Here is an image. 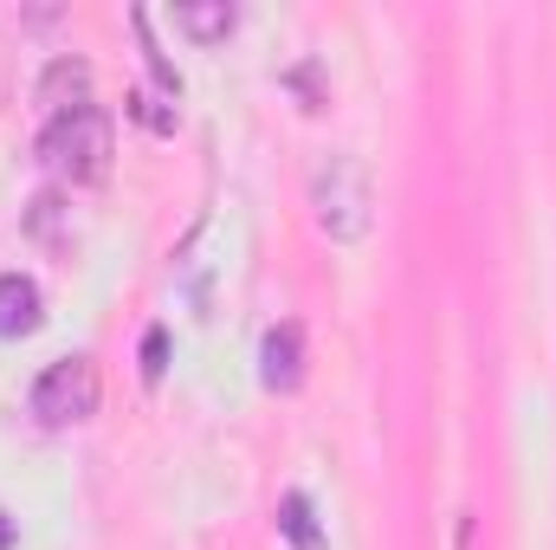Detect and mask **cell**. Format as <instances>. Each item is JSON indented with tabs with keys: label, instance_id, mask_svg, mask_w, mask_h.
<instances>
[{
	"label": "cell",
	"instance_id": "cell-3",
	"mask_svg": "<svg viewBox=\"0 0 556 550\" xmlns=\"http://www.w3.org/2000/svg\"><path fill=\"white\" fill-rule=\"evenodd\" d=\"M33 414L46 427H78L98 414V363L91 357H65L33 383Z\"/></svg>",
	"mask_w": 556,
	"mask_h": 550
},
{
	"label": "cell",
	"instance_id": "cell-1",
	"mask_svg": "<svg viewBox=\"0 0 556 550\" xmlns=\"http://www.w3.org/2000/svg\"><path fill=\"white\" fill-rule=\"evenodd\" d=\"M311 221L337 247H356L369 234V221H376V182H369V168L356 155L337 149V155H324L311 168Z\"/></svg>",
	"mask_w": 556,
	"mask_h": 550
},
{
	"label": "cell",
	"instance_id": "cell-2",
	"mask_svg": "<svg viewBox=\"0 0 556 550\" xmlns=\"http://www.w3.org/2000/svg\"><path fill=\"white\" fill-rule=\"evenodd\" d=\"M39 155H46V168L65 175V182H104V175H111V155H117L111 111H104V104H78V111H65V117H46Z\"/></svg>",
	"mask_w": 556,
	"mask_h": 550
},
{
	"label": "cell",
	"instance_id": "cell-4",
	"mask_svg": "<svg viewBox=\"0 0 556 550\" xmlns=\"http://www.w3.org/2000/svg\"><path fill=\"white\" fill-rule=\"evenodd\" d=\"M33 98L46 104V117H65V111H78V104H91V65L72 59V52H59V59L39 72V91H33Z\"/></svg>",
	"mask_w": 556,
	"mask_h": 550
},
{
	"label": "cell",
	"instance_id": "cell-10",
	"mask_svg": "<svg viewBox=\"0 0 556 550\" xmlns=\"http://www.w3.org/2000/svg\"><path fill=\"white\" fill-rule=\"evenodd\" d=\"M130 117H142L149 130H175V111H155V98H149V91H130Z\"/></svg>",
	"mask_w": 556,
	"mask_h": 550
},
{
	"label": "cell",
	"instance_id": "cell-5",
	"mask_svg": "<svg viewBox=\"0 0 556 550\" xmlns=\"http://www.w3.org/2000/svg\"><path fill=\"white\" fill-rule=\"evenodd\" d=\"M260 376H266V389H298V376H304V330L285 317L266 330V343H260Z\"/></svg>",
	"mask_w": 556,
	"mask_h": 550
},
{
	"label": "cell",
	"instance_id": "cell-11",
	"mask_svg": "<svg viewBox=\"0 0 556 550\" xmlns=\"http://www.w3.org/2000/svg\"><path fill=\"white\" fill-rule=\"evenodd\" d=\"M13 545V518H7V512H0V550Z\"/></svg>",
	"mask_w": 556,
	"mask_h": 550
},
{
	"label": "cell",
	"instance_id": "cell-6",
	"mask_svg": "<svg viewBox=\"0 0 556 550\" xmlns=\"http://www.w3.org/2000/svg\"><path fill=\"white\" fill-rule=\"evenodd\" d=\"M46 324V298L26 273H0V337H33Z\"/></svg>",
	"mask_w": 556,
	"mask_h": 550
},
{
	"label": "cell",
	"instance_id": "cell-9",
	"mask_svg": "<svg viewBox=\"0 0 556 550\" xmlns=\"http://www.w3.org/2000/svg\"><path fill=\"white\" fill-rule=\"evenodd\" d=\"M162 370H168V330L155 324V330L142 337V376H149V383H162Z\"/></svg>",
	"mask_w": 556,
	"mask_h": 550
},
{
	"label": "cell",
	"instance_id": "cell-7",
	"mask_svg": "<svg viewBox=\"0 0 556 550\" xmlns=\"http://www.w3.org/2000/svg\"><path fill=\"white\" fill-rule=\"evenodd\" d=\"M175 26H181L188 39L214 46V39H227V33H233V7H227V0H214V7H175Z\"/></svg>",
	"mask_w": 556,
	"mask_h": 550
},
{
	"label": "cell",
	"instance_id": "cell-8",
	"mask_svg": "<svg viewBox=\"0 0 556 550\" xmlns=\"http://www.w3.org/2000/svg\"><path fill=\"white\" fill-rule=\"evenodd\" d=\"M278 532H285L298 550H324V532H317V518H311V499H304V492H285V499H278Z\"/></svg>",
	"mask_w": 556,
	"mask_h": 550
}]
</instances>
